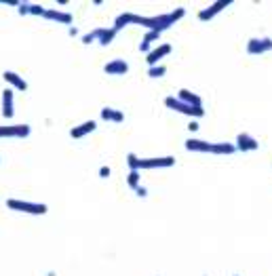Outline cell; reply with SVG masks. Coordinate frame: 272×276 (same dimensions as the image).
Segmentation results:
<instances>
[{
  "instance_id": "obj_1",
  "label": "cell",
  "mask_w": 272,
  "mask_h": 276,
  "mask_svg": "<svg viewBox=\"0 0 272 276\" xmlns=\"http://www.w3.org/2000/svg\"><path fill=\"white\" fill-rule=\"evenodd\" d=\"M129 171H142V169H167L175 165V156H156V158H138V154L127 156Z\"/></svg>"
},
{
  "instance_id": "obj_2",
  "label": "cell",
  "mask_w": 272,
  "mask_h": 276,
  "mask_svg": "<svg viewBox=\"0 0 272 276\" xmlns=\"http://www.w3.org/2000/svg\"><path fill=\"white\" fill-rule=\"evenodd\" d=\"M186 150L190 152H205V154H224V156H230V154L236 152L234 144H209L202 140H186Z\"/></svg>"
},
{
  "instance_id": "obj_3",
  "label": "cell",
  "mask_w": 272,
  "mask_h": 276,
  "mask_svg": "<svg viewBox=\"0 0 272 276\" xmlns=\"http://www.w3.org/2000/svg\"><path fill=\"white\" fill-rule=\"evenodd\" d=\"M7 209L17 211V213H26V215H47L49 213V206L44 202L24 200V198H7Z\"/></svg>"
},
{
  "instance_id": "obj_4",
  "label": "cell",
  "mask_w": 272,
  "mask_h": 276,
  "mask_svg": "<svg viewBox=\"0 0 272 276\" xmlns=\"http://www.w3.org/2000/svg\"><path fill=\"white\" fill-rule=\"evenodd\" d=\"M184 9L179 7V9H175V11H171V13H163V15H152L150 17V30H154V32H165V30H169L173 24H177L182 17H184Z\"/></svg>"
},
{
  "instance_id": "obj_5",
  "label": "cell",
  "mask_w": 272,
  "mask_h": 276,
  "mask_svg": "<svg viewBox=\"0 0 272 276\" xmlns=\"http://www.w3.org/2000/svg\"><path fill=\"white\" fill-rule=\"evenodd\" d=\"M165 106H167L169 110H173V112L192 116V118L205 116V108H192V106H188V103H184L179 97H167V99H165Z\"/></svg>"
},
{
  "instance_id": "obj_6",
  "label": "cell",
  "mask_w": 272,
  "mask_h": 276,
  "mask_svg": "<svg viewBox=\"0 0 272 276\" xmlns=\"http://www.w3.org/2000/svg\"><path fill=\"white\" fill-rule=\"evenodd\" d=\"M127 26H142L146 30H150V17H144V15H135V13H121L114 19V28L121 32L123 28Z\"/></svg>"
},
{
  "instance_id": "obj_7",
  "label": "cell",
  "mask_w": 272,
  "mask_h": 276,
  "mask_svg": "<svg viewBox=\"0 0 272 276\" xmlns=\"http://www.w3.org/2000/svg\"><path fill=\"white\" fill-rule=\"evenodd\" d=\"M30 133V125H0V140H26Z\"/></svg>"
},
{
  "instance_id": "obj_8",
  "label": "cell",
  "mask_w": 272,
  "mask_h": 276,
  "mask_svg": "<svg viewBox=\"0 0 272 276\" xmlns=\"http://www.w3.org/2000/svg\"><path fill=\"white\" fill-rule=\"evenodd\" d=\"M272 51V38L268 36H256V38H249L247 42V53L249 55H264Z\"/></svg>"
},
{
  "instance_id": "obj_9",
  "label": "cell",
  "mask_w": 272,
  "mask_h": 276,
  "mask_svg": "<svg viewBox=\"0 0 272 276\" xmlns=\"http://www.w3.org/2000/svg\"><path fill=\"white\" fill-rule=\"evenodd\" d=\"M171 51H173V47L169 44V42H163V44H158V47H152V51L146 55V63H148V67L158 65V61H163L167 55H171Z\"/></svg>"
},
{
  "instance_id": "obj_10",
  "label": "cell",
  "mask_w": 272,
  "mask_h": 276,
  "mask_svg": "<svg viewBox=\"0 0 272 276\" xmlns=\"http://www.w3.org/2000/svg\"><path fill=\"white\" fill-rule=\"evenodd\" d=\"M226 7H230V0H217V3H213V5H209L207 9H200L198 11V21H209V19H213L215 15H219Z\"/></svg>"
},
{
  "instance_id": "obj_11",
  "label": "cell",
  "mask_w": 272,
  "mask_h": 276,
  "mask_svg": "<svg viewBox=\"0 0 272 276\" xmlns=\"http://www.w3.org/2000/svg\"><path fill=\"white\" fill-rule=\"evenodd\" d=\"M42 17H44V19H49V21H57V24H63V26H72V24H74V17H72V13H67V11L47 9Z\"/></svg>"
},
{
  "instance_id": "obj_12",
  "label": "cell",
  "mask_w": 272,
  "mask_h": 276,
  "mask_svg": "<svg viewBox=\"0 0 272 276\" xmlns=\"http://www.w3.org/2000/svg\"><path fill=\"white\" fill-rule=\"evenodd\" d=\"M104 72L108 76H125L129 72V61L127 59H112L104 65Z\"/></svg>"
},
{
  "instance_id": "obj_13",
  "label": "cell",
  "mask_w": 272,
  "mask_h": 276,
  "mask_svg": "<svg viewBox=\"0 0 272 276\" xmlns=\"http://www.w3.org/2000/svg\"><path fill=\"white\" fill-rule=\"evenodd\" d=\"M260 148V142L256 137H251L249 133H239L236 135V150L239 152H253Z\"/></svg>"
},
{
  "instance_id": "obj_14",
  "label": "cell",
  "mask_w": 272,
  "mask_h": 276,
  "mask_svg": "<svg viewBox=\"0 0 272 276\" xmlns=\"http://www.w3.org/2000/svg\"><path fill=\"white\" fill-rule=\"evenodd\" d=\"M95 129H97L95 120H84V123H80V125L70 129V137H72V140H82V137L95 133Z\"/></svg>"
},
{
  "instance_id": "obj_15",
  "label": "cell",
  "mask_w": 272,
  "mask_h": 276,
  "mask_svg": "<svg viewBox=\"0 0 272 276\" xmlns=\"http://www.w3.org/2000/svg\"><path fill=\"white\" fill-rule=\"evenodd\" d=\"M15 116V93L13 89L3 91V118H13Z\"/></svg>"
},
{
  "instance_id": "obj_16",
  "label": "cell",
  "mask_w": 272,
  "mask_h": 276,
  "mask_svg": "<svg viewBox=\"0 0 272 276\" xmlns=\"http://www.w3.org/2000/svg\"><path fill=\"white\" fill-rule=\"evenodd\" d=\"M161 38V32H154V30H148L146 34H144V38H142V42H140V51L142 53H150L152 51V44H154L156 40Z\"/></svg>"
},
{
  "instance_id": "obj_17",
  "label": "cell",
  "mask_w": 272,
  "mask_h": 276,
  "mask_svg": "<svg viewBox=\"0 0 272 276\" xmlns=\"http://www.w3.org/2000/svg\"><path fill=\"white\" fill-rule=\"evenodd\" d=\"M99 116L106 120V123H123L125 120V112L123 110H116V108H101Z\"/></svg>"
},
{
  "instance_id": "obj_18",
  "label": "cell",
  "mask_w": 272,
  "mask_h": 276,
  "mask_svg": "<svg viewBox=\"0 0 272 276\" xmlns=\"http://www.w3.org/2000/svg\"><path fill=\"white\" fill-rule=\"evenodd\" d=\"M177 97H179L184 103L192 106V108H205V106H202L200 95H196V93H192V91H188V89H182V91L177 93Z\"/></svg>"
},
{
  "instance_id": "obj_19",
  "label": "cell",
  "mask_w": 272,
  "mask_h": 276,
  "mask_svg": "<svg viewBox=\"0 0 272 276\" xmlns=\"http://www.w3.org/2000/svg\"><path fill=\"white\" fill-rule=\"evenodd\" d=\"M3 78H5V82L11 84V89H17V91H26L28 89V82L19 74H15V72H5Z\"/></svg>"
},
{
  "instance_id": "obj_20",
  "label": "cell",
  "mask_w": 272,
  "mask_h": 276,
  "mask_svg": "<svg viewBox=\"0 0 272 276\" xmlns=\"http://www.w3.org/2000/svg\"><path fill=\"white\" fill-rule=\"evenodd\" d=\"M116 34H118V30L112 26V28H101V32H99V40H97V44L99 47H108L114 38H116Z\"/></svg>"
},
{
  "instance_id": "obj_21",
  "label": "cell",
  "mask_w": 272,
  "mask_h": 276,
  "mask_svg": "<svg viewBox=\"0 0 272 276\" xmlns=\"http://www.w3.org/2000/svg\"><path fill=\"white\" fill-rule=\"evenodd\" d=\"M127 183H129V188L133 190H138L140 186H142V175H140V171H129V175H127Z\"/></svg>"
},
{
  "instance_id": "obj_22",
  "label": "cell",
  "mask_w": 272,
  "mask_h": 276,
  "mask_svg": "<svg viewBox=\"0 0 272 276\" xmlns=\"http://www.w3.org/2000/svg\"><path fill=\"white\" fill-rule=\"evenodd\" d=\"M167 74V67L165 65H152V67H148V76L150 78H163Z\"/></svg>"
},
{
  "instance_id": "obj_23",
  "label": "cell",
  "mask_w": 272,
  "mask_h": 276,
  "mask_svg": "<svg viewBox=\"0 0 272 276\" xmlns=\"http://www.w3.org/2000/svg\"><path fill=\"white\" fill-rule=\"evenodd\" d=\"M99 32H101V28H95L93 32H89V34H84V36L80 38L84 44H93V42H97L99 40Z\"/></svg>"
},
{
  "instance_id": "obj_24",
  "label": "cell",
  "mask_w": 272,
  "mask_h": 276,
  "mask_svg": "<svg viewBox=\"0 0 272 276\" xmlns=\"http://www.w3.org/2000/svg\"><path fill=\"white\" fill-rule=\"evenodd\" d=\"M44 7L42 5H30V15H38V17H42L44 15Z\"/></svg>"
},
{
  "instance_id": "obj_25",
  "label": "cell",
  "mask_w": 272,
  "mask_h": 276,
  "mask_svg": "<svg viewBox=\"0 0 272 276\" xmlns=\"http://www.w3.org/2000/svg\"><path fill=\"white\" fill-rule=\"evenodd\" d=\"M30 5L32 3H17V11H19V15H30Z\"/></svg>"
},
{
  "instance_id": "obj_26",
  "label": "cell",
  "mask_w": 272,
  "mask_h": 276,
  "mask_svg": "<svg viewBox=\"0 0 272 276\" xmlns=\"http://www.w3.org/2000/svg\"><path fill=\"white\" fill-rule=\"evenodd\" d=\"M135 194H138L140 198H148V188L146 186H140L138 190H135Z\"/></svg>"
},
{
  "instance_id": "obj_27",
  "label": "cell",
  "mask_w": 272,
  "mask_h": 276,
  "mask_svg": "<svg viewBox=\"0 0 272 276\" xmlns=\"http://www.w3.org/2000/svg\"><path fill=\"white\" fill-rule=\"evenodd\" d=\"M110 173H112L110 167H101V169H99V177H104V179H106V177H110Z\"/></svg>"
},
{
  "instance_id": "obj_28",
  "label": "cell",
  "mask_w": 272,
  "mask_h": 276,
  "mask_svg": "<svg viewBox=\"0 0 272 276\" xmlns=\"http://www.w3.org/2000/svg\"><path fill=\"white\" fill-rule=\"evenodd\" d=\"M188 129L194 133V131H198V123H196V120H190V123H188Z\"/></svg>"
},
{
  "instance_id": "obj_29",
  "label": "cell",
  "mask_w": 272,
  "mask_h": 276,
  "mask_svg": "<svg viewBox=\"0 0 272 276\" xmlns=\"http://www.w3.org/2000/svg\"><path fill=\"white\" fill-rule=\"evenodd\" d=\"M67 34H70V36H78V28L76 26H70V32H67Z\"/></svg>"
},
{
  "instance_id": "obj_30",
  "label": "cell",
  "mask_w": 272,
  "mask_h": 276,
  "mask_svg": "<svg viewBox=\"0 0 272 276\" xmlns=\"http://www.w3.org/2000/svg\"><path fill=\"white\" fill-rule=\"evenodd\" d=\"M234 276H239V274H234Z\"/></svg>"
}]
</instances>
